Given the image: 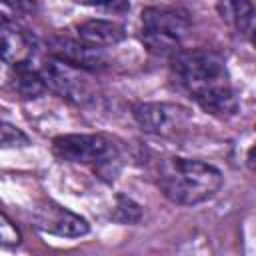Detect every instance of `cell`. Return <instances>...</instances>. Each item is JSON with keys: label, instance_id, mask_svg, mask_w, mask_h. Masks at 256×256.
Segmentation results:
<instances>
[{"label": "cell", "instance_id": "obj_7", "mask_svg": "<svg viewBox=\"0 0 256 256\" xmlns=\"http://www.w3.org/2000/svg\"><path fill=\"white\" fill-rule=\"evenodd\" d=\"M46 50L50 58L68 64L72 68H78L82 72H92V70H102L108 66L106 52L100 48H92L80 40L68 38V36H50L46 40Z\"/></svg>", "mask_w": 256, "mask_h": 256}, {"label": "cell", "instance_id": "obj_12", "mask_svg": "<svg viewBox=\"0 0 256 256\" xmlns=\"http://www.w3.org/2000/svg\"><path fill=\"white\" fill-rule=\"evenodd\" d=\"M12 80H14L12 84H14L16 92H18L20 96L28 98V100H30V98H38V96H42V94L46 92V86H44V82H42L38 70H30L28 66L16 68V74H14Z\"/></svg>", "mask_w": 256, "mask_h": 256}, {"label": "cell", "instance_id": "obj_11", "mask_svg": "<svg viewBox=\"0 0 256 256\" xmlns=\"http://www.w3.org/2000/svg\"><path fill=\"white\" fill-rule=\"evenodd\" d=\"M218 10L222 18L230 20L240 34L252 36L254 32V4L252 2H224V4H218Z\"/></svg>", "mask_w": 256, "mask_h": 256}, {"label": "cell", "instance_id": "obj_15", "mask_svg": "<svg viewBox=\"0 0 256 256\" xmlns=\"http://www.w3.org/2000/svg\"><path fill=\"white\" fill-rule=\"evenodd\" d=\"M20 240H22V236H20V230L16 228V224L4 212H0V246L14 248L20 244Z\"/></svg>", "mask_w": 256, "mask_h": 256}, {"label": "cell", "instance_id": "obj_8", "mask_svg": "<svg viewBox=\"0 0 256 256\" xmlns=\"http://www.w3.org/2000/svg\"><path fill=\"white\" fill-rule=\"evenodd\" d=\"M32 220L34 226L48 232V234H56L62 238H78L88 234L90 224L86 218H82L80 214L56 204V202H42L34 208L32 212Z\"/></svg>", "mask_w": 256, "mask_h": 256}, {"label": "cell", "instance_id": "obj_16", "mask_svg": "<svg viewBox=\"0 0 256 256\" xmlns=\"http://www.w3.org/2000/svg\"><path fill=\"white\" fill-rule=\"evenodd\" d=\"M92 6L108 10V12H126V10H130L128 2H104V4H92Z\"/></svg>", "mask_w": 256, "mask_h": 256}, {"label": "cell", "instance_id": "obj_6", "mask_svg": "<svg viewBox=\"0 0 256 256\" xmlns=\"http://www.w3.org/2000/svg\"><path fill=\"white\" fill-rule=\"evenodd\" d=\"M134 118L144 132L172 138L190 126L192 114L188 108L174 102H140L134 106Z\"/></svg>", "mask_w": 256, "mask_h": 256}, {"label": "cell", "instance_id": "obj_13", "mask_svg": "<svg viewBox=\"0 0 256 256\" xmlns=\"http://www.w3.org/2000/svg\"><path fill=\"white\" fill-rule=\"evenodd\" d=\"M142 218V208L138 202H134L132 198L118 194L116 196V204L112 210V220L120 222V224H136Z\"/></svg>", "mask_w": 256, "mask_h": 256}, {"label": "cell", "instance_id": "obj_4", "mask_svg": "<svg viewBox=\"0 0 256 256\" xmlns=\"http://www.w3.org/2000/svg\"><path fill=\"white\" fill-rule=\"evenodd\" d=\"M188 30L190 20L174 8L148 6L142 10V42L158 56H174Z\"/></svg>", "mask_w": 256, "mask_h": 256}, {"label": "cell", "instance_id": "obj_10", "mask_svg": "<svg viewBox=\"0 0 256 256\" xmlns=\"http://www.w3.org/2000/svg\"><path fill=\"white\" fill-rule=\"evenodd\" d=\"M76 32L80 42L100 50H104L106 46H114L126 38V30L122 24L114 20H102V18H90L80 22L76 26Z\"/></svg>", "mask_w": 256, "mask_h": 256}, {"label": "cell", "instance_id": "obj_9", "mask_svg": "<svg viewBox=\"0 0 256 256\" xmlns=\"http://www.w3.org/2000/svg\"><path fill=\"white\" fill-rule=\"evenodd\" d=\"M38 44L32 32L16 24L14 20L0 18V60L14 66L22 68L32 62L36 56Z\"/></svg>", "mask_w": 256, "mask_h": 256}, {"label": "cell", "instance_id": "obj_5", "mask_svg": "<svg viewBox=\"0 0 256 256\" xmlns=\"http://www.w3.org/2000/svg\"><path fill=\"white\" fill-rule=\"evenodd\" d=\"M46 90L54 92L56 96H60L66 102L78 104V106H86L94 100V86L90 82V78L86 76V72L72 68L68 64H62L54 58H48L42 68L38 70Z\"/></svg>", "mask_w": 256, "mask_h": 256}, {"label": "cell", "instance_id": "obj_2", "mask_svg": "<svg viewBox=\"0 0 256 256\" xmlns=\"http://www.w3.org/2000/svg\"><path fill=\"white\" fill-rule=\"evenodd\" d=\"M162 194L180 206H194L210 200L222 188V172L194 158H166L158 168Z\"/></svg>", "mask_w": 256, "mask_h": 256}, {"label": "cell", "instance_id": "obj_3", "mask_svg": "<svg viewBox=\"0 0 256 256\" xmlns=\"http://www.w3.org/2000/svg\"><path fill=\"white\" fill-rule=\"evenodd\" d=\"M52 154L62 162L90 164L104 180H114L120 170L116 146L102 134H64L52 140Z\"/></svg>", "mask_w": 256, "mask_h": 256}, {"label": "cell", "instance_id": "obj_14", "mask_svg": "<svg viewBox=\"0 0 256 256\" xmlns=\"http://www.w3.org/2000/svg\"><path fill=\"white\" fill-rule=\"evenodd\" d=\"M28 144V136L18 126L0 120V148H24Z\"/></svg>", "mask_w": 256, "mask_h": 256}, {"label": "cell", "instance_id": "obj_1", "mask_svg": "<svg viewBox=\"0 0 256 256\" xmlns=\"http://www.w3.org/2000/svg\"><path fill=\"white\" fill-rule=\"evenodd\" d=\"M176 84L208 114L228 118L238 112V100L228 82L226 62L212 50H178L172 56Z\"/></svg>", "mask_w": 256, "mask_h": 256}]
</instances>
